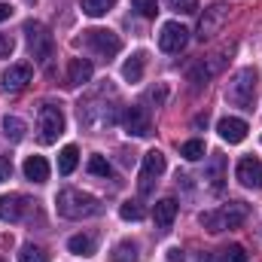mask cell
Masks as SVG:
<instances>
[{"label": "cell", "instance_id": "cell-8", "mask_svg": "<svg viewBox=\"0 0 262 262\" xmlns=\"http://www.w3.org/2000/svg\"><path fill=\"white\" fill-rule=\"evenodd\" d=\"M186 43H189V31L180 21H165L162 25V34H159V49L162 52H180Z\"/></svg>", "mask_w": 262, "mask_h": 262}, {"label": "cell", "instance_id": "cell-30", "mask_svg": "<svg viewBox=\"0 0 262 262\" xmlns=\"http://www.w3.org/2000/svg\"><path fill=\"white\" fill-rule=\"evenodd\" d=\"M131 6L143 15V18H156V12H159V6H156V0H131Z\"/></svg>", "mask_w": 262, "mask_h": 262}, {"label": "cell", "instance_id": "cell-26", "mask_svg": "<svg viewBox=\"0 0 262 262\" xmlns=\"http://www.w3.org/2000/svg\"><path fill=\"white\" fill-rule=\"evenodd\" d=\"M180 156H183L186 162H198V159H204V143H201V140H186V143L180 146Z\"/></svg>", "mask_w": 262, "mask_h": 262}, {"label": "cell", "instance_id": "cell-19", "mask_svg": "<svg viewBox=\"0 0 262 262\" xmlns=\"http://www.w3.org/2000/svg\"><path fill=\"white\" fill-rule=\"evenodd\" d=\"M143 61H146V55H143V52H134L128 61L122 64V76H125L128 82H140V76H143Z\"/></svg>", "mask_w": 262, "mask_h": 262}, {"label": "cell", "instance_id": "cell-28", "mask_svg": "<svg viewBox=\"0 0 262 262\" xmlns=\"http://www.w3.org/2000/svg\"><path fill=\"white\" fill-rule=\"evenodd\" d=\"M119 216H122V220H134V223H137V220L143 216V207H140L137 201H122V204H119Z\"/></svg>", "mask_w": 262, "mask_h": 262}, {"label": "cell", "instance_id": "cell-6", "mask_svg": "<svg viewBox=\"0 0 262 262\" xmlns=\"http://www.w3.org/2000/svg\"><path fill=\"white\" fill-rule=\"evenodd\" d=\"M229 21V6L226 3H213V6H207L204 9V15L198 18V28H195V37L204 43V40H210V37H216L220 31H223V25Z\"/></svg>", "mask_w": 262, "mask_h": 262}, {"label": "cell", "instance_id": "cell-16", "mask_svg": "<svg viewBox=\"0 0 262 262\" xmlns=\"http://www.w3.org/2000/svg\"><path fill=\"white\" fill-rule=\"evenodd\" d=\"M177 210H180V204H177L174 198H162V201H156V207H152V220H156V226H159V229H168V226L174 223Z\"/></svg>", "mask_w": 262, "mask_h": 262}, {"label": "cell", "instance_id": "cell-23", "mask_svg": "<svg viewBox=\"0 0 262 262\" xmlns=\"http://www.w3.org/2000/svg\"><path fill=\"white\" fill-rule=\"evenodd\" d=\"M3 134H6V140H12V143L25 140V122H21L18 116H6V119H3Z\"/></svg>", "mask_w": 262, "mask_h": 262}, {"label": "cell", "instance_id": "cell-10", "mask_svg": "<svg viewBox=\"0 0 262 262\" xmlns=\"http://www.w3.org/2000/svg\"><path fill=\"white\" fill-rule=\"evenodd\" d=\"M165 174V156L159 149H149L143 156V168H140V192H149L152 180Z\"/></svg>", "mask_w": 262, "mask_h": 262}, {"label": "cell", "instance_id": "cell-37", "mask_svg": "<svg viewBox=\"0 0 262 262\" xmlns=\"http://www.w3.org/2000/svg\"><path fill=\"white\" fill-rule=\"evenodd\" d=\"M201 262H213V259H210V256H201Z\"/></svg>", "mask_w": 262, "mask_h": 262}, {"label": "cell", "instance_id": "cell-35", "mask_svg": "<svg viewBox=\"0 0 262 262\" xmlns=\"http://www.w3.org/2000/svg\"><path fill=\"white\" fill-rule=\"evenodd\" d=\"M186 259V253L180 250V247H174V250H168V262H183Z\"/></svg>", "mask_w": 262, "mask_h": 262}, {"label": "cell", "instance_id": "cell-24", "mask_svg": "<svg viewBox=\"0 0 262 262\" xmlns=\"http://www.w3.org/2000/svg\"><path fill=\"white\" fill-rule=\"evenodd\" d=\"M110 259L113 262H137V244H134V241H122V244H116L113 253H110Z\"/></svg>", "mask_w": 262, "mask_h": 262}, {"label": "cell", "instance_id": "cell-4", "mask_svg": "<svg viewBox=\"0 0 262 262\" xmlns=\"http://www.w3.org/2000/svg\"><path fill=\"white\" fill-rule=\"evenodd\" d=\"M25 40H28V49L37 61H49L52 58V49H55V40L49 34V28L43 21H25Z\"/></svg>", "mask_w": 262, "mask_h": 262}, {"label": "cell", "instance_id": "cell-21", "mask_svg": "<svg viewBox=\"0 0 262 262\" xmlns=\"http://www.w3.org/2000/svg\"><path fill=\"white\" fill-rule=\"evenodd\" d=\"M76 162H79V149L76 146H64L61 152H58V174H73V168H76Z\"/></svg>", "mask_w": 262, "mask_h": 262}, {"label": "cell", "instance_id": "cell-33", "mask_svg": "<svg viewBox=\"0 0 262 262\" xmlns=\"http://www.w3.org/2000/svg\"><path fill=\"white\" fill-rule=\"evenodd\" d=\"M12 37H6V34H0V58H9L12 55Z\"/></svg>", "mask_w": 262, "mask_h": 262}, {"label": "cell", "instance_id": "cell-29", "mask_svg": "<svg viewBox=\"0 0 262 262\" xmlns=\"http://www.w3.org/2000/svg\"><path fill=\"white\" fill-rule=\"evenodd\" d=\"M165 3H168V9L183 12V15H192V12H198V0H165Z\"/></svg>", "mask_w": 262, "mask_h": 262}, {"label": "cell", "instance_id": "cell-18", "mask_svg": "<svg viewBox=\"0 0 262 262\" xmlns=\"http://www.w3.org/2000/svg\"><path fill=\"white\" fill-rule=\"evenodd\" d=\"M204 180H210V186H223V180H226V156H220V152H213L210 159H207V168H204Z\"/></svg>", "mask_w": 262, "mask_h": 262}, {"label": "cell", "instance_id": "cell-15", "mask_svg": "<svg viewBox=\"0 0 262 262\" xmlns=\"http://www.w3.org/2000/svg\"><path fill=\"white\" fill-rule=\"evenodd\" d=\"M92 73H95V67L89 58H70L67 61V82L70 85H85L92 79Z\"/></svg>", "mask_w": 262, "mask_h": 262}, {"label": "cell", "instance_id": "cell-20", "mask_svg": "<svg viewBox=\"0 0 262 262\" xmlns=\"http://www.w3.org/2000/svg\"><path fill=\"white\" fill-rule=\"evenodd\" d=\"M79 6H82V12H85V15L101 18V15H107V12L116 6V0H79Z\"/></svg>", "mask_w": 262, "mask_h": 262}, {"label": "cell", "instance_id": "cell-32", "mask_svg": "<svg viewBox=\"0 0 262 262\" xmlns=\"http://www.w3.org/2000/svg\"><path fill=\"white\" fill-rule=\"evenodd\" d=\"M146 98H149L156 107H162V104H165V98H168V89H165V85H159V89H149V95H146Z\"/></svg>", "mask_w": 262, "mask_h": 262}, {"label": "cell", "instance_id": "cell-36", "mask_svg": "<svg viewBox=\"0 0 262 262\" xmlns=\"http://www.w3.org/2000/svg\"><path fill=\"white\" fill-rule=\"evenodd\" d=\"M9 15H12V6L9 3H0V21H6Z\"/></svg>", "mask_w": 262, "mask_h": 262}, {"label": "cell", "instance_id": "cell-3", "mask_svg": "<svg viewBox=\"0 0 262 262\" xmlns=\"http://www.w3.org/2000/svg\"><path fill=\"white\" fill-rule=\"evenodd\" d=\"M256 82H259V73H256L253 67H244V70H238V73L232 76L229 89H226V101H229V104H235V107H244V110H250V104H253V95H256Z\"/></svg>", "mask_w": 262, "mask_h": 262}, {"label": "cell", "instance_id": "cell-22", "mask_svg": "<svg viewBox=\"0 0 262 262\" xmlns=\"http://www.w3.org/2000/svg\"><path fill=\"white\" fill-rule=\"evenodd\" d=\"M67 247H70V253H76V256H92V253H95V241H92L89 235H73V238L67 241Z\"/></svg>", "mask_w": 262, "mask_h": 262}, {"label": "cell", "instance_id": "cell-12", "mask_svg": "<svg viewBox=\"0 0 262 262\" xmlns=\"http://www.w3.org/2000/svg\"><path fill=\"white\" fill-rule=\"evenodd\" d=\"M31 201L18 192H9V195H0V220L3 223H18L25 213H28Z\"/></svg>", "mask_w": 262, "mask_h": 262}, {"label": "cell", "instance_id": "cell-14", "mask_svg": "<svg viewBox=\"0 0 262 262\" xmlns=\"http://www.w3.org/2000/svg\"><path fill=\"white\" fill-rule=\"evenodd\" d=\"M216 131H220V137L226 140V143H241L244 137H247V122L244 119H235V116H226V119H220V125H216Z\"/></svg>", "mask_w": 262, "mask_h": 262}, {"label": "cell", "instance_id": "cell-9", "mask_svg": "<svg viewBox=\"0 0 262 262\" xmlns=\"http://www.w3.org/2000/svg\"><path fill=\"white\" fill-rule=\"evenodd\" d=\"M122 125H125V131L134 134V137L152 134V122H149V110H146V107H128V110L122 113Z\"/></svg>", "mask_w": 262, "mask_h": 262}, {"label": "cell", "instance_id": "cell-7", "mask_svg": "<svg viewBox=\"0 0 262 262\" xmlns=\"http://www.w3.org/2000/svg\"><path fill=\"white\" fill-rule=\"evenodd\" d=\"M64 134V113L55 104H43L40 107V140L43 143H55Z\"/></svg>", "mask_w": 262, "mask_h": 262}, {"label": "cell", "instance_id": "cell-5", "mask_svg": "<svg viewBox=\"0 0 262 262\" xmlns=\"http://www.w3.org/2000/svg\"><path fill=\"white\" fill-rule=\"evenodd\" d=\"M85 46H89L95 55H101V58H113V55H119L122 40H119V34H113L110 28H92V31H85Z\"/></svg>", "mask_w": 262, "mask_h": 262}, {"label": "cell", "instance_id": "cell-25", "mask_svg": "<svg viewBox=\"0 0 262 262\" xmlns=\"http://www.w3.org/2000/svg\"><path fill=\"white\" fill-rule=\"evenodd\" d=\"M18 262H49V253L43 247H34V244H25L18 250Z\"/></svg>", "mask_w": 262, "mask_h": 262}, {"label": "cell", "instance_id": "cell-27", "mask_svg": "<svg viewBox=\"0 0 262 262\" xmlns=\"http://www.w3.org/2000/svg\"><path fill=\"white\" fill-rule=\"evenodd\" d=\"M89 171H92L95 177H110V174H113V168H110V162H107L104 156H92V159H89Z\"/></svg>", "mask_w": 262, "mask_h": 262}, {"label": "cell", "instance_id": "cell-13", "mask_svg": "<svg viewBox=\"0 0 262 262\" xmlns=\"http://www.w3.org/2000/svg\"><path fill=\"white\" fill-rule=\"evenodd\" d=\"M31 76H34L31 64H9L6 73H3V89L6 92H21L31 82Z\"/></svg>", "mask_w": 262, "mask_h": 262}, {"label": "cell", "instance_id": "cell-1", "mask_svg": "<svg viewBox=\"0 0 262 262\" xmlns=\"http://www.w3.org/2000/svg\"><path fill=\"white\" fill-rule=\"evenodd\" d=\"M55 207L64 220H85V216H95L101 210L98 198L82 192V189H61L55 198Z\"/></svg>", "mask_w": 262, "mask_h": 262}, {"label": "cell", "instance_id": "cell-2", "mask_svg": "<svg viewBox=\"0 0 262 262\" xmlns=\"http://www.w3.org/2000/svg\"><path fill=\"white\" fill-rule=\"evenodd\" d=\"M247 204H241V201H232V204H226V207H220V210H204L201 216H198V223L207 229V232H223V229H238L244 220H247Z\"/></svg>", "mask_w": 262, "mask_h": 262}, {"label": "cell", "instance_id": "cell-11", "mask_svg": "<svg viewBox=\"0 0 262 262\" xmlns=\"http://www.w3.org/2000/svg\"><path fill=\"white\" fill-rule=\"evenodd\" d=\"M235 177H238V183L247 186V189H262V162L253 159V156L241 159L238 168H235Z\"/></svg>", "mask_w": 262, "mask_h": 262}, {"label": "cell", "instance_id": "cell-34", "mask_svg": "<svg viewBox=\"0 0 262 262\" xmlns=\"http://www.w3.org/2000/svg\"><path fill=\"white\" fill-rule=\"evenodd\" d=\"M9 177H12V162H9L6 156H0V183L9 180Z\"/></svg>", "mask_w": 262, "mask_h": 262}, {"label": "cell", "instance_id": "cell-31", "mask_svg": "<svg viewBox=\"0 0 262 262\" xmlns=\"http://www.w3.org/2000/svg\"><path fill=\"white\" fill-rule=\"evenodd\" d=\"M223 262H247V250L241 244H232L223 250Z\"/></svg>", "mask_w": 262, "mask_h": 262}, {"label": "cell", "instance_id": "cell-17", "mask_svg": "<svg viewBox=\"0 0 262 262\" xmlns=\"http://www.w3.org/2000/svg\"><path fill=\"white\" fill-rule=\"evenodd\" d=\"M25 177L31 183H46L49 180V162L43 156H28L25 159Z\"/></svg>", "mask_w": 262, "mask_h": 262}]
</instances>
